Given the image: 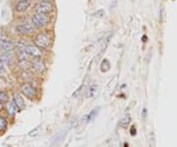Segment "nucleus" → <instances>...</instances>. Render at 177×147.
Instances as JSON below:
<instances>
[{
	"mask_svg": "<svg viewBox=\"0 0 177 147\" xmlns=\"http://www.w3.org/2000/svg\"><path fill=\"white\" fill-rule=\"evenodd\" d=\"M48 22V18L46 17V14H38L35 13L33 16V23L37 27H41L44 26L46 24H47Z\"/></svg>",
	"mask_w": 177,
	"mask_h": 147,
	"instance_id": "nucleus-3",
	"label": "nucleus"
},
{
	"mask_svg": "<svg viewBox=\"0 0 177 147\" xmlns=\"http://www.w3.org/2000/svg\"><path fill=\"white\" fill-rule=\"evenodd\" d=\"M93 16H95V17H102V16H104V10H98L95 12V13L93 14Z\"/></svg>",
	"mask_w": 177,
	"mask_h": 147,
	"instance_id": "nucleus-18",
	"label": "nucleus"
},
{
	"mask_svg": "<svg viewBox=\"0 0 177 147\" xmlns=\"http://www.w3.org/2000/svg\"><path fill=\"white\" fill-rule=\"evenodd\" d=\"M130 120H131L130 116H129V114H126V116H124V117L120 120V121H119V123H120L121 126L126 127V126H128V124H129Z\"/></svg>",
	"mask_w": 177,
	"mask_h": 147,
	"instance_id": "nucleus-12",
	"label": "nucleus"
},
{
	"mask_svg": "<svg viewBox=\"0 0 177 147\" xmlns=\"http://www.w3.org/2000/svg\"><path fill=\"white\" fill-rule=\"evenodd\" d=\"M4 71V65H3V62L0 60V72H3Z\"/></svg>",
	"mask_w": 177,
	"mask_h": 147,
	"instance_id": "nucleus-19",
	"label": "nucleus"
},
{
	"mask_svg": "<svg viewBox=\"0 0 177 147\" xmlns=\"http://www.w3.org/2000/svg\"><path fill=\"white\" fill-rule=\"evenodd\" d=\"M96 90H98V87H96L95 85H92L91 87L89 88V91H88V97H94V96L95 95V93H96Z\"/></svg>",
	"mask_w": 177,
	"mask_h": 147,
	"instance_id": "nucleus-14",
	"label": "nucleus"
},
{
	"mask_svg": "<svg viewBox=\"0 0 177 147\" xmlns=\"http://www.w3.org/2000/svg\"><path fill=\"white\" fill-rule=\"evenodd\" d=\"M29 7H30V1H28V0H20L17 3V5H16V10L19 12H24Z\"/></svg>",
	"mask_w": 177,
	"mask_h": 147,
	"instance_id": "nucleus-8",
	"label": "nucleus"
},
{
	"mask_svg": "<svg viewBox=\"0 0 177 147\" xmlns=\"http://www.w3.org/2000/svg\"><path fill=\"white\" fill-rule=\"evenodd\" d=\"M14 104L16 105V107L18 109H24L25 108V102L22 98V96L19 93H15L14 94Z\"/></svg>",
	"mask_w": 177,
	"mask_h": 147,
	"instance_id": "nucleus-9",
	"label": "nucleus"
},
{
	"mask_svg": "<svg viewBox=\"0 0 177 147\" xmlns=\"http://www.w3.org/2000/svg\"><path fill=\"white\" fill-rule=\"evenodd\" d=\"M17 30L22 34H28V33H30V32L33 31V27H32L30 24L24 23V24L19 25V26L17 27Z\"/></svg>",
	"mask_w": 177,
	"mask_h": 147,
	"instance_id": "nucleus-10",
	"label": "nucleus"
},
{
	"mask_svg": "<svg viewBox=\"0 0 177 147\" xmlns=\"http://www.w3.org/2000/svg\"><path fill=\"white\" fill-rule=\"evenodd\" d=\"M41 2H46V1H47V0H40Z\"/></svg>",
	"mask_w": 177,
	"mask_h": 147,
	"instance_id": "nucleus-21",
	"label": "nucleus"
},
{
	"mask_svg": "<svg viewBox=\"0 0 177 147\" xmlns=\"http://www.w3.org/2000/svg\"><path fill=\"white\" fill-rule=\"evenodd\" d=\"M21 91L23 92L24 95H26L30 99H33L35 95V89L29 83H25V84L21 86Z\"/></svg>",
	"mask_w": 177,
	"mask_h": 147,
	"instance_id": "nucleus-4",
	"label": "nucleus"
},
{
	"mask_svg": "<svg viewBox=\"0 0 177 147\" xmlns=\"http://www.w3.org/2000/svg\"><path fill=\"white\" fill-rule=\"evenodd\" d=\"M52 10V5L50 2L46 1V2H40L35 6V12L38 14H46Z\"/></svg>",
	"mask_w": 177,
	"mask_h": 147,
	"instance_id": "nucleus-2",
	"label": "nucleus"
},
{
	"mask_svg": "<svg viewBox=\"0 0 177 147\" xmlns=\"http://www.w3.org/2000/svg\"><path fill=\"white\" fill-rule=\"evenodd\" d=\"M12 56L10 53H4L2 54V55H0V60H1L2 62H8L9 60H11Z\"/></svg>",
	"mask_w": 177,
	"mask_h": 147,
	"instance_id": "nucleus-16",
	"label": "nucleus"
},
{
	"mask_svg": "<svg viewBox=\"0 0 177 147\" xmlns=\"http://www.w3.org/2000/svg\"><path fill=\"white\" fill-rule=\"evenodd\" d=\"M98 111L99 109H95V110H93L91 113L88 114V117H87V121H92L95 120V117L98 116Z\"/></svg>",
	"mask_w": 177,
	"mask_h": 147,
	"instance_id": "nucleus-13",
	"label": "nucleus"
},
{
	"mask_svg": "<svg viewBox=\"0 0 177 147\" xmlns=\"http://www.w3.org/2000/svg\"><path fill=\"white\" fill-rule=\"evenodd\" d=\"M6 126H7V120H6L4 117H0V131H3V130L6 129Z\"/></svg>",
	"mask_w": 177,
	"mask_h": 147,
	"instance_id": "nucleus-15",
	"label": "nucleus"
},
{
	"mask_svg": "<svg viewBox=\"0 0 177 147\" xmlns=\"http://www.w3.org/2000/svg\"><path fill=\"white\" fill-rule=\"evenodd\" d=\"M26 52L27 54L34 57H40L41 56V50L40 49H38L37 46H32V44H28L26 46Z\"/></svg>",
	"mask_w": 177,
	"mask_h": 147,
	"instance_id": "nucleus-5",
	"label": "nucleus"
},
{
	"mask_svg": "<svg viewBox=\"0 0 177 147\" xmlns=\"http://www.w3.org/2000/svg\"><path fill=\"white\" fill-rule=\"evenodd\" d=\"M2 108H3V104H2V102H0V111L2 110Z\"/></svg>",
	"mask_w": 177,
	"mask_h": 147,
	"instance_id": "nucleus-20",
	"label": "nucleus"
},
{
	"mask_svg": "<svg viewBox=\"0 0 177 147\" xmlns=\"http://www.w3.org/2000/svg\"><path fill=\"white\" fill-rule=\"evenodd\" d=\"M7 112H8V114L12 117L16 114V113H17V107H16V105L14 104V102H10V103H8Z\"/></svg>",
	"mask_w": 177,
	"mask_h": 147,
	"instance_id": "nucleus-11",
	"label": "nucleus"
},
{
	"mask_svg": "<svg viewBox=\"0 0 177 147\" xmlns=\"http://www.w3.org/2000/svg\"><path fill=\"white\" fill-rule=\"evenodd\" d=\"M33 66L35 70L38 73H43L44 70H46V64H44V62L41 59L37 58V59H35L33 61Z\"/></svg>",
	"mask_w": 177,
	"mask_h": 147,
	"instance_id": "nucleus-6",
	"label": "nucleus"
},
{
	"mask_svg": "<svg viewBox=\"0 0 177 147\" xmlns=\"http://www.w3.org/2000/svg\"><path fill=\"white\" fill-rule=\"evenodd\" d=\"M28 1H30V0H28Z\"/></svg>",
	"mask_w": 177,
	"mask_h": 147,
	"instance_id": "nucleus-22",
	"label": "nucleus"
},
{
	"mask_svg": "<svg viewBox=\"0 0 177 147\" xmlns=\"http://www.w3.org/2000/svg\"><path fill=\"white\" fill-rule=\"evenodd\" d=\"M8 101V95L5 92H0V102H7Z\"/></svg>",
	"mask_w": 177,
	"mask_h": 147,
	"instance_id": "nucleus-17",
	"label": "nucleus"
},
{
	"mask_svg": "<svg viewBox=\"0 0 177 147\" xmlns=\"http://www.w3.org/2000/svg\"><path fill=\"white\" fill-rule=\"evenodd\" d=\"M0 49H4L6 52H10V50L14 49V44H13V43L10 41L2 39V40H0Z\"/></svg>",
	"mask_w": 177,
	"mask_h": 147,
	"instance_id": "nucleus-7",
	"label": "nucleus"
},
{
	"mask_svg": "<svg viewBox=\"0 0 177 147\" xmlns=\"http://www.w3.org/2000/svg\"><path fill=\"white\" fill-rule=\"evenodd\" d=\"M50 44H51L50 36L46 33L38 34L37 36L35 37V44L38 49H47V47L50 46Z\"/></svg>",
	"mask_w": 177,
	"mask_h": 147,
	"instance_id": "nucleus-1",
	"label": "nucleus"
}]
</instances>
